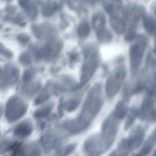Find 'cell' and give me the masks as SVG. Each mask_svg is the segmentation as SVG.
<instances>
[{
	"mask_svg": "<svg viewBox=\"0 0 156 156\" xmlns=\"http://www.w3.org/2000/svg\"><path fill=\"white\" fill-rule=\"evenodd\" d=\"M84 58L82 66L80 86L85 85L94 75L99 63L98 47L95 43L85 46L83 49Z\"/></svg>",
	"mask_w": 156,
	"mask_h": 156,
	"instance_id": "2",
	"label": "cell"
},
{
	"mask_svg": "<svg viewBox=\"0 0 156 156\" xmlns=\"http://www.w3.org/2000/svg\"><path fill=\"white\" fill-rule=\"evenodd\" d=\"M96 32L98 39L101 43L108 42L113 38V35L112 32L105 27L96 31Z\"/></svg>",
	"mask_w": 156,
	"mask_h": 156,
	"instance_id": "22",
	"label": "cell"
},
{
	"mask_svg": "<svg viewBox=\"0 0 156 156\" xmlns=\"http://www.w3.org/2000/svg\"><path fill=\"white\" fill-rule=\"evenodd\" d=\"M60 141L59 137L51 133L45 134L41 139V142L44 148L48 151L57 146Z\"/></svg>",
	"mask_w": 156,
	"mask_h": 156,
	"instance_id": "16",
	"label": "cell"
},
{
	"mask_svg": "<svg viewBox=\"0 0 156 156\" xmlns=\"http://www.w3.org/2000/svg\"><path fill=\"white\" fill-rule=\"evenodd\" d=\"M20 75L19 67L14 63L9 62L5 65L1 70V88L7 89L15 85Z\"/></svg>",
	"mask_w": 156,
	"mask_h": 156,
	"instance_id": "8",
	"label": "cell"
},
{
	"mask_svg": "<svg viewBox=\"0 0 156 156\" xmlns=\"http://www.w3.org/2000/svg\"><path fill=\"white\" fill-rule=\"evenodd\" d=\"M144 133L142 129H139L134 132L126 139L128 145L131 150L137 148L142 143L144 137Z\"/></svg>",
	"mask_w": 156,
	"mask_h": 156,
	"instance_id": "17",
	"label": "cell"
},
{
	"mask_svg": "<svg viewBox=\"0 0 156 156\" xmlns=\"http://www.w3.org/2000/svg\"><path fill=\"white\" fill-rule=\"evenodd\" d=\"M28 107L26 101L21 97L14 95L8 100L5 108V116L7 121L13 122L22 117Z\"/></svg>",
	"mask_w": 156,
	"mask_h": 156,
	"instance_id": "3",
	"label": "cell"
},
{
	"mask_svg": "<svg viewBox=\"0 0 156 156\" xmlns=\"http://www.w3.org/2000/svg\"><path fill=\"white\" fill-rule=\"evenodd\" d=\"M0 52L1 55L7 58H11L13 56L12 51L7 48L1 42L0 43Z\"/></svg>",
	"mask_w": 156,
	"mask_h": 156,
	"instance_id": "34",
	"label": "cell"
},
{
	"mask_svg": "<svg viewBox=\"0 0 156 156\" xmlns=\"http://www.w3.org/2000/svg\"><path fill=\"white\" fill-rule=\"evenodd\" d=\"M16 9V7L15 5H10L5 7V11L7 13V15L12 16V15L15 12Z\"/></svg>",
	"mask_w": 156,
	"mask_h": 156,
	"instance_id": "37",
	"label": "cell"
},
{
	"mask_svg": "<svg viewBox=\"0 0 156 156\" xmlns=\"http://www.w3.org/2000/svg\"><path fill=\"white\" fill-rule=\"evenodd\" d=\"M51 85L53 92L56 94L74 90L78 87L74 79L67 75L60 76L55 82H51Z\"/></svg>",
	"mask_w": 156,
	"mask_h": 156,
	"instance_id": "10",
	"label": "cell"
},
{
	"mask_svg": "<svg viewBox=\"0 0 156 156\" xmlns=\"http://www.w3.org/2000/svg\"><path fill=\"white\" fill-rule=\"evenodd\" d=\"M36 73L37 70L33 67H30L25 70L22 77L24 82H28L33 81Z\"/></svg>",
	"mask_w": 156,
	"mask_h": 156,
	"instance_id": "29",
	"label": "cell"
},
{
	"mask_svg": "<svg viewBox=\"0 0 156 156\" xmlns=\"http://www.w3.org/2000/svg\"><path fill=\"white\" fill-rule=\"evenodd\" d=\"M39 81H32L28 82H24L22 86V92L27 96H32L38 91L41 87Z\"/></svg>",
	"mask_w": 156,
	"mask_h": 156,
	"instance_id": "18",
	"label": "cell"
},
{
	"mask_svg": "<svg viewBox=\"0 0 156 156\" xmlns=\"http://www.w3.org/2000/svg\"><path fill=\"white\" fill-rule=\"evenodd\" d=\"M63 5V3L62 1H48L42 5V13L44 17H50L56 11L61 9Z\"/></svg>",
	"mask_w": 156,
	"mask_h": 156,
	"instance_id": "15",
	"label": "cell"
},
{
	"mask_svg": "<svg viewBox=\"0 0 156 156\" xmlns=\"http://www.w3.org/2000/svg\"><path fill=\"white\" fill-rule=\"evenodd\" d=\"M18 60L21 65L26 66H29L31 64L32 58L31 55L29 52L24 51L20 54Z\"/></svg>",
	"mask_w": 156,
	"mask_h": 156,
	"instance_id": "28",
	"label": "cell"
},
{
	"mask_svg": "<svg viewBox=\"0 0 156 156\" xmlns=\"http://www.w3.org/2000/svg\"><path fill=\"white\" fill-rule=\"evenodd\" d=\"M152 156H156V150L154 152Z\"/></svg>",
	"mask_w": 156,
	"mask_h": 156,
	"instance_id": "39",
	"label": "cell"
},
{
	"mask_svg": "<svg viewBox=\"0 0 156 156\" xmlns=\"http://www.w3.org/2000/svg\"><path fill=\"white\" fill-rule=\"evenodd\" d=\"M75 145L74 144H71L67 145L60 150L59 151L60 156H67L70 154L74 149Z\"/></svg>",
	"mask_w": 156,
	"mask_h": 156,
	"instance_id": "33",
	"label": "cell"
},
{
	"mask_svg": "<svg viewBox=\"0 0 156 156\" xmlns=\"http://www.w3.org/2000/svg\"><path fill=\"white\" fill-rule=\"evenodd\" d=\"M129 151L122 146L118 145L116 150L113 151L108 156H127Z\"/></svg>",
	"mask_w": 156,
	"mask_h": 156,
	"instance_id": "31",
	"label": "cell"
},
{
	"mask_svg": "<svg viewBox=\"0 0 156 156\" xmlns=\"http://www.w3.org/2000/svg\"><path fill=\"white\" fill-rule=\"evenodd\" d=\"M90 30V27L88 23L83 21L80 23L78 27L77 34L80 38H85L88 35Z\"/></svg>",
	"mask_w": 156,
	"mask_h": 156,
	"instance_id": "26",
	"label": "cell"
},
{
	"mask_svg": "<svg viewBox=\"0 0 156 156\" xmlns=\"http://www.w3.org/2000/svg\"><path fill=\"white\" fill-rule=\"evenodd\" d=\"M143 22L145 29L149 33H156V20L153 16L145 14L143 17Z\"/></svg>",
	"mask_w": 156,
	"mask_h": 156,
	"instance_id": "21",
	"label": "cell"
},
{
	"mask_svg": "<svg viewBox=\"0 0 156 156\" xmlns=\"http://www.w3.org/2000/svg\"><path fill=\"white\" fill-rule=\"evenodd\" d=\"M20 153V156H41L42 152L38 145L32 144L24 150L21 151Z\"/></svg>",
	"mask_w": 156,
	"mask_h": 156,
	"instance_id": "23",
	"label": "cell"
},
{
	"mask_svg": "<svg viewBox=\"0 0 156 156\" xmlns=\"http://www.w3.org/2000/svg\"><path fill=\"white\" fill-rule=\"evenodd\" d=\"M16 39L20 44L25 45L28 42L30 37L27 34L24 33H21L17 35Z\"/></svg>",
	"mask_w": 156,
	"mask_h": 156,
	"instance_id": "35",
	"label": "cell"
},
{
	"mask_svg": "<svg viewBox=\"0 0 156 156\" xmlns=\"http://www.w3.org/2000/svg\"><path fill=\"white\" fill-rule=\"evenodd\" d=\"M84 149L87 156H99L106 150L101 135L97 134L90 136L86 140Z\"/></svg>",
	"mask_w": 156,
	"mask_h": 156,
	"instance_id": "9",
	"label": "cell"
},
{
	"mask_svg": "<svg viewBox=\"0 0 156 156\" xmlns=\"http://www.w3.org/2000/svg\"><path fill=\"white\" fill-rule=\"evenodd\" d=\"M63 45V42L60 40L53 37L48 39L44 45H36L32 53L37 61L42 59L48 60L60 51Z\"/></svg>",
	"mask_w": 156,
	"mask_h": 156,
	"instance_id": "4",
	"label": "cell"
},
{
	"mask_svg": "<svg viewBox=\"0 0 156 156\" xmlns=\"http://www.w3.org/2000/svg\"><path fill=\"white\" fill-rule=\"evenodd\" d=\"M32 30L35 36L40 39L53 37L57 32L53 26L47 23L34 24L32 26Z\"/></svg>",
	"mask_w": 156,
	"mask_h": 156,
	"instance_id": "11",
	"label": "cell"
},
{
	"mask_svg": "<svg viewBox=\"0 0 156 156\" xmlns=\"http://www.w3.org/2000/svg\"><path fill=\"white\" fill-rule=\"evenodd\" d=\"M50 94L47 88H45L40 92L36 97L34 104L36 105H39L44 103L49 98Z\"/></svg>",
	"mask_w": 156,
	"mask_h": 156,
	"instance_id": "27",
	"label": "cell"
},
{
	"mask_svg": "<svg viewBox=\"0 0 156 156\" xmlns=\"http://www.w3.org/2000/svg\"><path fill=\"white\" fill-rule=\"evenodd\" d=\"M22 9L30 18H36L38 14V9L37 5L30 1L27 0L26 4Z\"/></svg>",
	"mask_w": 156,
	"mask_h": 156,
	"instance_id": "25",
	"label": "cell"
},
{
	"mask_svg": "<svg viewBox=\"0 0 156 156\" xmlns=\"http://www.w3.org/2000/svg\"><path fill=\"white\" fill-rule=\"evenodd\" d=\"M24 19L23 14L21 12L19 13L12 20V22L15 24H18L22 22Z\"/></svg>",
	"mask_w": 156,
	"mask_h": 156,
	"instance_id": "38",
	"label": "cell"
},
{
	"mask_svg": "<svg viewBox=\"0 0 156 156\" xmlns=\"http://www.w3.org/2000/svg\"><path fill=\"white\" fill-rule=\"evenodd\" d=\"M136 114V112L134 110L131 111L128 114L125 123V129H128L131 126L135 120Z\"/></svg>",
	"mask_w": 156,
	"mask_h": 156,
	"instance_id": "32",
	"label": "cell"
},
{
	"mask_svg": "<svg viewBox=\"0 0 156 156\" xmlns=\"http://www.w3.org/2000/svg\"><path fill=\"white\" fill-rule=\"evenodd\" d=\"M105 15L101 12H97L93 15L91 23L93 27L96 31L105 27L106 23Z\"/></svg>",
	"mask_w": 156,
	"mask_h": 156,
	"instance_id": "20",
	"label": "cell"
},
{
	"mask_svg": "<svg viewBox=\"0 0 156 156\" xmlns=\"http://www.w3.org/2000/svg\"><path fill=\"white\" fill-rule=\"evenodd\" d=\"M69 63L72 66L77 61L79 56V54L76 52L72 51L69 54Z\"/></svg>",
	"mask_w": 156,
	"mask_h": 156,
	"instance_id": "36",
	"label": "cell"
},
{
	"mask_svg": "<svg viewBox=\"0 0 156 156\" xmlns=\"http://www.w3.org/2000/svg\"><path fill=\"white\" fill-rule=\"evenodd\" d=\"M34 128V124L30 120L24 119L15 126L13 130V133L15 136L18 138H25L32 133Z\"/></svg>",
	"mask_w": 156,
	"mask_h": 156,
	"instance_id": "12",
	"label": "cell"
},
{
	"mask_svg": "<svg viewBox=\"0 0 156 156\" xmlns=\"http://www.w3.org/2000/svg\"><path fill=\"white\" fill-rule=\"evenodd\" d=\"M126 74V69L123 66L116 67L112 71L106 83V92L108 97H112L117 93L124 80Z\"/></svg>",
	"mask_w": 156,
	"mask_h": 156,
	"instance_id": "5",
	"label": "cell"
},
{
	"mask_svg": "<svg viewBox=\"0 0 156 156\" xmlns=\"http://www.w3.org/2000/svg\"><path fill=\"white\" fill-rule=\"evenodd\" d=\"M127 111L126 104L123 101H119L117 104L112 113L114 116L119 120L123 118Z\"/></svg>",
	"mask_w": 156,
	"mask_h": 156,
	"instance_id": "24",
	"label": "cell"
},
{
	"mask_svg": "<svg viewBox=\"0 0 156 156\" xmlns=\"http://www.w3.org/2000/svg\"><path fill=\"white\" fill-rule=\"evenodd\" d=\"M104 8L110 16L123 13L122 3L119 0L106 1L103 2Z\"/></svg>",
	"mask_w": 156,
	"mask_h": 156,
	"instance_id": "14",
	"label": "cell"
},
{
	"mask_svg": "<svg viewBox=\"0 0 156 156\" xmlns=\"http://www.w3.org/2000/svg\"><path fill=\"white\" fill-rule=\"evenodd\" d=\"M147 44V39L144 36L138 37L129 49L130 65L132 71H136L139 67Z\"/></svg>",
	"mask_w": 156,
	"mask_h": 156,
	"instance_id": "7",
	"label": "cell"
},
{
	"mask_svg": "<svg viewBox=\"0 0 156 156\" xmlns=\"http://www.w3.org/2000/svg\"><path fill=\"white\" fill-rule=\"evenodd\" d=\"M80 97H76L70 99L66 104L65 106L66 110L69 112L75 110L80 104Z\"/></svg>",
	"mask_w": 156,
	"mask_h": 156,
	"instance_id": "30",
	"label": "cell"
},
{
	"mask_svg": "<svg viewBox=\"0 0 156 156\" xmlns=\"http://www.w3.org/2000/svg\"><path fill=\"white\" fill-rule=\"evenodd\" d=\"M54 107L52 102H49L40 107L34 112V116L36 119L43 118L47 117L51 112Z\"/></svg>",
	"mask_w": 156,
	"mask_h": 156,
	"instance_id": "19",
	"label": "cell"
},
{
	"mask_svg": "<svg viewBox=\"0 0 156 156\" xmlns=\"http://www.w3.org/2000/svg\"><path fill=\"white\" fill-rule=\"evenodd\" d=\"M103 103L101 84H95L89 91L77 119L89 126L101 110Z\"/></svg>",
	"mask_w": 156,
	"mask_h": 156,
	"instance_id": "1",
	"label": "cell"
},
{
	"mask_svg": "<svg viewBox=\"0 0 156 156\" xmlns=\"http://www.w3.org/2000/svg\"><path fill=\"white\" fill-rule=\"evenodd\" d=\"M110 23L113 29L118 34H122L126 30V21L123 13L110 16Z\"/></svg>",
	"mask_w": 156,
	"mask_h": 156,
	"instance_id": "13",
	"label": "cell"
},
{
	"mask_svg": "<svg viewBox=\"0 0 156 156\" xmlns=\"http://www.w3.org/2000/svg\"><path fill=\"white\" fill-rule=\"evenodd\" d=\"M112 114L104 120L102 126L101 136L106 150L113 143L117 133L118 121Z\"/></svg>",
	"mask_w": 156,
	"mask_h": 156,
	"instance_id": "6",
	"label": "cell"
}]
</instances>
